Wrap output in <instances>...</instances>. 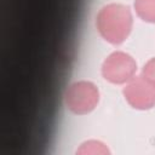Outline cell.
Wrapping results in <instances>:
<instances>
[{"mask_svg": "<svg viewBox=\"0 0 155 155\" xmlns=\"http://www.w3.org/2000/svg\"><path fill=\"white\" fill-rule=\"evenodd\" d=\"M79 154H107L108 149L97 140H90L81 145V148L78 150Z\"/></svg>", "mask_w": 155, "mask_h": 155, "instance_id": "obj_6", "label": "cell"}, {"mask_svg": "<svg viewBox=\"0 0 155 155\" xmlns=\"http://www.w3.org/2000/svg\"><path fill=\"white\" fill-rule=\"evenodd\" d=\"M127 103L136 109H150L155 105V84L143 75L133 76L124 88Z\"/></svg>", "mask_w": 155, "mask_h": 155, "instance_id": "obj_4", "label": "cell"}, {"mask_svg": "<svg viewBox=\"0 0 155 155\" xmlns=\"http://www.w3.org/2000/svg\"><path fill=\"white\" fill-rule=\"evenodd\" d=\"M99 101V92L94 84L90 81H78L71 84L65 92L67 107L75 114H87L93 110Z\"/></svg>", "mask_w": 155, "mask_h": 155, "instance_id": "obj_2", "label": "cell"}, {"mask_svg": "<svg viewBox=\"0 0 155 155\" xmlns=\"http://www.w3.org/2000/svg\"><path fill=\"white\" fill-rule=\"evenodd\" d=\"M134 10L143 21L155 23V0H134Z\"/></svg>", "mask_w": 155, "mask_h": 155, "instance_id": "obj_5", "label": "cell"}, {"mask_svg": "<svg viewBox=\"0 0 155 155\" xmlns=\"http://www.w3.org/2000/svg\"><path fill=\"white\" fill-rule=\"evenodd\" d=\"M96 24L103 39L111 44H120L132 29V15L125 5L109 4L98 12Z\"/></svg>", "mask_w": 155, "mask_h": 155, "instance_id": "obj_1", "label": "cell"}, {"mask_svg": "<svg viewBox=\"0 0 155 155\" xmlns=\"http://www.w3.org/2000/svg\"><path fill=\"white\" fill-rule=\"evenodd\" d=\"M137 70L136 61L125 52L116 51L109 54L102 65V74L105 80L113 84H125L130 81Z\"/></svg>", "mask_w": 155, "mask_h": 155, "instance_id": "obj_3", "label": "cell"}, {"mask_svg": "<svg viewBox=\"0 0 155 155\" xmlns=\"http://www.w3.org/2000/svg\"><path fill=\"white\" fill-rule=\"evenodd\" d=\"M142 75L149 80L150 82L155 84V57H153L151 59H149L144 68H143V71H142Z\"/></svg>", "mask_w": 155, "mask_h": 155, "instance_id": "obj_7", "label": "cell"}]
</instances>
